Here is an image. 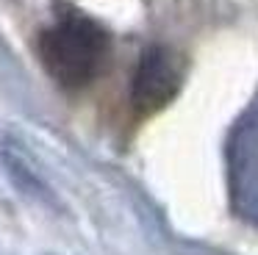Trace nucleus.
Listing matches in <instances>:
<instances>
[{
  "label": "nucleus",
  "mask_w": 258,
  "mask_h": 255,
  "mask_svg": "<svg viewBox=\"0 0 258 255\" xmlns=\"http://www.w3.org/2000/svg\"><path fill=\"white\" fill-rule=\"evenodd\" d=\"M233 200L244 216L258 222V111L236 131L230 147Z\"/></svg>",
  "instance_id": "7ed1b4c3"
},
{
  "label": "nucleus",
  "mask_w": 258,
  "mask_h": 255,
  "mask_svg": "<svg viewBox=\"0 0 258 255\" xmlns=\"http://www.w3.org/2000/svg\"><path fill=\"white\" fill-rule=\"evenodd\" d=\"M186 61L167 44H153L142 53L131 83V105L136 116H153L164 111L183 86Z\"/></svg>",
  "instance_id": "f03ea898"
},
{
  "label": "nucleus",
  "mask_w": 258,
  "mask_h": 255,
  "mask_svg": "<svg viewBox=\"0 0 258 255\" xmlns=\"http://www.w3.org/2000/svg\"><path fill=\"white\" fill-rule=\"evenodd\" d=\"M111 50L108 31L81 11H64L39 36V58L64 89H84L103 72Z\"/></svg>",
  "instance_id": "f257e3e1"
}]
</instances>
